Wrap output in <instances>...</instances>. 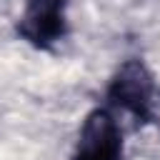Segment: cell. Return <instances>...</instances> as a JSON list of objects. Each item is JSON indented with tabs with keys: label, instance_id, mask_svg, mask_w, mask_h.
Wrapping results in <instances>:
<instances>
[{
	"label": "cell",
	"instance_id": "3957f363",
	"mask_svg": "<svg viewBox=\"0 0 160 160\" xmlns=\"http://www.w3.org/2000/svg\"><path fill=\"white\" fill-rule=\"evenodd\" d=\"M72 160H122V130L105 108H95L78 135Z\"/></svg>",
	"mask_w": 160,
	"mask_h": 160
},
{
	"label": "cell",
	"instance_id": "6da1fadb",
	"mask_svg": "<svg viewBox=\"0 0 160 160\" xmlns=\"http://www.w3.org/2000/svg\"><path fill=\"white\" fill-rule=\"evenodd\" d=\"M152 98H155V78L148 70V65L138 58L125 60L108 85L110 105L130 112L138 120L152 118V102H155Z\"/></svg>",
	"mask_w": 160,
	"mask_h": 160
},
{
	"label": "cell",
	"instance_id": "7a4b0ae2",
	"mask_svg": "<svg viewBox=\"0 0 160 160\" xmlns=\"http://www.w3.org/2000/svg\"><path fill=\"white\" fill-rule=\"evenodd\" d=\"M68 32V0H28L18 18V35L38 48H55Z\"/></svg>",
	"mask_w": 160,
	"mask_h": 160
}]
</instances>
